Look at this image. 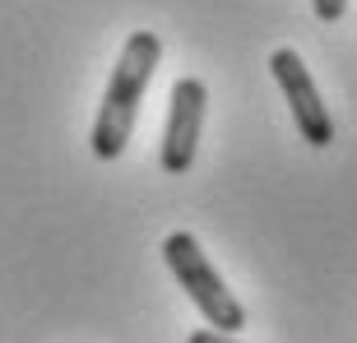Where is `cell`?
<instances>
[{
	"label": "cell",
	"mask_w": 357,
	"mask_h": 343,
	"mask_svg": "<svg viewBox=\"0 0 357 343\" xmlns=\"http://www.w3.org/2000/svg\"><path fill=\"white\" fill-rule=\"evenodd\" d=\"M158 56H162L158 33H130V38H126V47H121V56H116V70H112V79H107L98 121H93V135H89L93 158L112 162V158L126 153L135 116H139V102H144L149 79H153V70H158Z\"/></svg>",
	"instance_id": "1"
},
{
	"label": "cell",
	"mask_w": 357,
	"mask_h": 343,
	"mask_svg": "<svg viewBox=\"0 0 357 343\" xmlns=\"http://www.w3.org/2000/svg\"><path fill=\"white\" fill-rule=\"evenodd\" d=\"M162 260L176 274V283L185 288V297L199 306V316L209 320V330L232 334L246 325V306L227 292V283L218 278V269L209 264V255L199 251V241L190 232H172V237L162 241Z\"/></svg>",
	"instance_id": "2"
},
{
	"label": "cell",
	"mask_w": 357,
	"mask_h": 343,
	"mask_svg": "<svg viewBox=\"0 0 357 343\" xmlns=\"http://www.w3.org/2000/svg\"><path fill=\"white\" fill-rule=\"evenodd\" d=\"M269 70H274L278 89H283V98H288V112H292L297 135H302L311 148L334 144L330 107H325V98H320V89H316V79H311V70H306L302 56L292 52V47H278V52L269 56Z\"/></svg>",
	"instance_id": "3"
},
{
	"label": "cell",
	"mask_w": 357,
	"mask_h": 343,
	"mask_svg": "<svg viewBox=\"0 0 357 343\" xmlns=\"http://www.w3.org/2000/svg\"><path fill=\"white\" fill-rule=\"evenodd\" d=\"M204 112H209V89L204 79H176L172 102H167V125H162V172H190L204 135Z\"/></svg>",
	"instance_id": "4"
},
{
	"label": "cell",
	"mask_w": 357,
	"mask_h": 343,
	"mask_svg": "<svg viewBox=\"0 0 357 343\" xmlns=\"http://www.w3.org/2000/svg\"><path fill=\"white\" fill-rule=\"evenodd\" d=\"M311 10H316L320 24H339L348 14V0H311Z\"/></svg>",
	"instance_id": "5"
},
{
	"label": "cell",
	"mask_w": 357,
	"mask_h": 343,
	"mask_svg": "<svg viewBox=\"0 0 357 343\" xmlns=\"http://www.w3.org/2000/svg\"><path fill=\"white\" fill-rule=\"evenodd\" d=\"M185 343H237V339L232 334H218V330H195Z\"/></svg>",
	"instance_id": "6"
}]
</instances>
